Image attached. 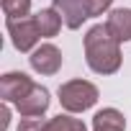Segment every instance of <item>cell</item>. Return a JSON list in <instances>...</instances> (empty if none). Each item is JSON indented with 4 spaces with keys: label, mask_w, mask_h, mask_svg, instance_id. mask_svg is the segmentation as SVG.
Listing matches in <instances>:
<instances>
[{
    "label": "cell",
    "mask_w": 131,
    "mask_h": 131,
    "mask_svg": "<svg viewBox=\"0 0 131 131\" xmlns=\"http://www.w3.org/2000/svg\"><path fill=\"white\" fill-rule=\"evenodd\" d=\"M121 41L108 31V26L98 23L85 34V59L95 75H113L121 67Z\"/></svg>",
    "instance_id": "cell-1"
},
{
    "label": "cell",
    "mask_w": 131,
    "mask_h": 131,
    "mask_svg": "<svg viewBox=\"0 0 131 131\" xmlns=\"http://www.w3.org/2000/svg\"><path fill=\"white\" fill-rule=\"evenodd\" d=\"M59 103L67 113H82L98 103V88L88 80H70L57 90Z\"/></svg>",
    "instance_id": "cell-2"
},
{
    "label": "cell",
    "mask_w": 131,
    "mask_h": 131,
    "mask_svg": "<svg viewBox=\"0 0 131 131\" xmlns=\"http://www.w3.org/2000/svg\"><path fill=\"white\" fill-rule=\"evenodd\" d=\"M8 34H10V41L18 51H34L39 39H41V31L36 26V18H8Z\"/></svg>",
    "instance_id": "cell-3"
},
{
    "label": "cell",
    "mask_w": 131,
    "mask_h": 131,
    "mask_svg": "<svg viewBox=\"0 0 131 131\" xmlns=\"http://www.w3.org/2000/svg\"><path fill=\"white\" fill-rule=\"evenodd\" d=\"M28 62H31L34 72H39V75H57L62 67V51L54 44H41L31 51Z\"/></svg>",
    "instance_id": "cell-4"
},
{
    "label": "cell",
    "mask_w": 131,
    "mask_h": 131,
    "mask_svg": "<svg viewBox=\"0 0 131 131\" xmlns=\"http://www.w3.org/2000/svg\"><path fill=\"white\" fill-rule=\"evenodd\" d=\"M34 85L36 82L28 75H23V72H8V75L0 77V98H3L5 103H18Z\"/></svg>",
    "instance_id": "cell-5"
},
{
    "label": "cell",
    "mask_w": 131,
    "mask_h": 131,
    "mask_svg": "<svg viewBox=\"0 0 131 131\" xmlns=\"http://www.w3.org/2000/svg\"><path fill=\"white\" fill-rule=\"evenodd\" d=\"M54 8L59 10V16H62L67 28H80L90 18L88 0H54Z\"/></svg>",
    "instance_id": "cell-6"
},
{
    "label": "cell",
    "mask_w": 131,
    "mask_h": 131,
    "mask_svg": "<svg viewBox=\"0 0 131 131\" xmlns=\"http://www.w3.org/2000/svg\"><path fill=\"white\" fill-rule=\"evenodd\" d=\"M21 116H44L49 108V90L44 85H34L18 103H16Z\"/></svg>",
    "instance_id": "cell-7"
},
{
    "label": "cell",
    "mask_w": 131,
    "mask_h": 131,
    "mask_svg": "<svg viewBox=\"0 0 131 131\" xmlns=\"http://www.w3.org/2000/svg\"><path fill=\"white\" fill-rule=\"evenodd\" d=\"M105 26H108V31H111L118 41H131V10H128V8H116V10H111Z\"/></svg>",
    "instance_id": "cell-8"
},
{
    "label": "cell",
    "mask_w": 131,
    "mask_h": 131,
    "mask_svg": "<svg viewBox=\"0 0 131 131\" xmlns=\"http://www.w3.org/2000/svg\"><path fill=\"white\" fill-rule=\"evenodd\" d=\"M93 131H126V118L118 108H103L93 116Z\"/></svg>",
    "instance_id": "cell-9"
},
{
    "label": "cell",
    "mask_w": 131,
    "mask_h": 131,
    "mask_svg": "<svg viewBox=\"0 0 131 131\" xmlns=\"http://www.w3.org/2000/svg\"><path fill=\"white\" fill-rule=\"evenodd\" d=\"M34 18H36V26H39L41 36H46V39L57 36V34H59V28H62V23H64L57 8H41Z\"/></svg>",
    "instance_id": "cell-10"
},
{
    "label": "cell",
    "mask_w": 131,
    "mask_h": 131,
    "mask_svg": "<svg viewBox=\"0 0 131 131\" xmlns=\"http://www.w3.org/2000/svg\"><path fill=\"white\" fill-rule=\"evenodd\" d=\"M46 131H88V126L72 116H54L46 121Z\"/></svg>",
    "instance_id": "cell-11"
},
{
    "label": "cell",
    "mask_w": 131,
    "mask_h": 131,
    "mask_svg": "<svg viewBox=\"0 0 131 131\" xmlns=\"http://www.w3.org/2000/svg\"><path fill=\"white\" fill-rule=\"evenodd\" d=\"M31 10V0H3V13L8 18H26Z\"/></svg>",
    "instance_id": "cell-12"
},
{
    "label": "cell",
    "mask_w": 131,
    "mask_h": 131,
    "mask_svg": "<svg viewBox=\"0 0 131 131\" xmlns=\"http://www.w3.org/2000/svg\"><path fill=\"white\" fill-rule=\"evenodd\" d=\"M18 131H46V121L41 116H23L18 123Z\"/></svg>",
    "instance_id": "cell-13"
},
{
    "label": "cell",
    "mask_w": 131,
    "mask_h": 131,
    "mask_svg": "<svg viewBox=\"0 0 131 131\" xmlns=\"http://www.w3.org/2000/svg\"><path fill=\"white\" fill-rule=\"evenodd\" d=\"M113 0H88V5H90V18L93 16H103L108 8H111Z\"/></svg>",
    "instance_id": "cell-14"
},
{
    "label": "cell",
    "mask_w": 131,
    "mask_h": 131,
    "mask_svg": "<svg viewBox=\"0 0 131 131\" xmlns=\"http://www.w3.org/2000/svg\"><path fill=\"white\" fill-rule=\"evenodd\" d=\"M8 121H10V108L3 100V108H0V131H8Z\"/></svg>",
    "instance_id": "cell-15"
}]
</instances>
